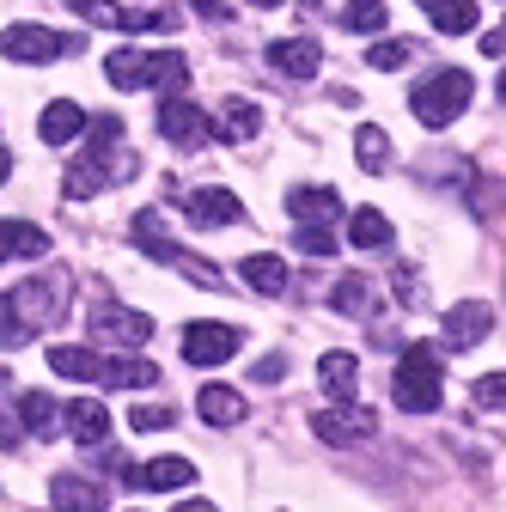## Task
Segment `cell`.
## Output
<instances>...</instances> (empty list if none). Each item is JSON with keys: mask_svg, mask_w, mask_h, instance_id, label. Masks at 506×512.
<instances>
[{"mask_svg": "<svg viewBox=\"0 0 506 512\" xmlns=\"http://www.w3.org/2000/svg\"><path fill=\"white\" fill-rule=\"evenodd\" d=\"M37 336V324L13 305V293H0V354H13V348H25Z\"/></svg>", "mask_w": 506, "mask_h": 512, "instance_id": "484cf974", "label": "cell"}, {"mask_svg": "<svg viewBox=\"0 0 506 512\" xmlns=\"http://www.w3.org/2000/svg\"><path fill=\"white\" fill-rule=\"evenodd\" d=\"M257 128H263V110H257V104H244V98H232V104H226V128H220L226 141H250Z\"/></svg>", "mask_w": 506, "mask_h": 512, "instance_id": "f546056e", "label": "cell"}, {"mask_svg": "<svg viewBox=\"0 0 506 512\" xmlns=\"http://www.w3.org/2000/svg\"><path fill=\"white\" fill-rule=\"evenodd\" d=\"M354 159H360V171H385V165H391L385 128H354Z\"/></svg>", "mask_w": 506, "mask_h": 512, "instance_id": "f1b7e54d", "label": "cell"}, {"mask_svg": "<svg viewBox=\"0 0 506 512\" xmlns=\"http://www.w3.org/2000/svg\"><path fill=\"white\" fill-rule=\"evenodd\" d=\"M183 214H189V226H238L244 220V202L232 196V189H189Z\"/></svg>", "mask_w": 506, "mask_h": 512, "instance_id": "9c48e42d", "label": "cell"}, {"mask_svg": "<svg viewBox=\"0 0 506 512\" xmlns=\"http://www.w3.org/2000/svg\"><path fill=\"white\" fill-rule=\"evenodd\" d=\"M61 421H68V433H74L80 445H104V439H110V409H104L98 397L68 403V409H61Z\"/></svg>", "mask_w": 506, "mask_h": 512, "instance_id": "2e32d148", "label": "cell"}, {"mask_svg": "<svg viewBox=\"0 0 506 512\" xmlns=\"http://www.w3.org/2000/svg\"><path fill=\"white\" fill-rule=\"evenodd\" d=\"M171 421H177V415H171V409H159V403H153V409H147V403H141V409H135V415H129V427H135V433H165V427H171Z\"/></svg>", "mask_w": 506, "mask_h": 512, "instance_id": "e575fe53", "label": "cell"}, {"mask_svg": "<svg viewBox=\"0 0 506 512\" xmlns=\"http://www.w3.org/2000/svg\"><path fill=\"white\" fill-rule=\"evenodd\" d=\"M342 25H348V31H385L391 13H385V0H348V7H342Z\"/></svg>", "mask_w": 506, "mask_h": 512, "instance_id": "4dcf8cb0", "label": "cell"}, {"mask_svg": "<svg viewBox=\"0 0 506 512\" xmlns=\"http://www.w3.org/2000/svg\"><path fill=\"white\" fill-rule=\"evenodd\" d=\"M177 512H214V500H183Z\"/></svg>", "mask_w": 506, "mask_h": 512, "instance_id": "b9f144b4", "label": "cell"}, {"mask_svg": "<svg viewBox=\"0 0 506 512\" xmlns=\"http://www.w3.org/2000/svg\"><path fill=\"white\" fill-rule=\"evenodd\" d=\"M159 135L171 141V147H202L208 135H214V122L189 104V98H177V92H165V104H159Z\"/></svg>", "mask_w": 506, "mask_h": 512, "instance_id": "8992f818", "label": "cell"}, {"mask_svg": "<svg viewBox=\"0 0 506 512\" xmlns=\"http://www.w3.org/2000/svg\"><path fill=\"white\" fill-rule=\"evenodd\" d=\"M196 13H202V19H226V7H220V0H196Z\"/></svg>", "mask_w": 506, "mask_h": 512, "instance_id": "60d3db41", "label": "cell"}, {"mask_svg": "<svg viewBox=\"0 0 506 512\" xmlns=\"http://www.w3.org/2000/svg\"><path fill=\"white\" fill-rule=\"evenodd\" d=\"M488 330H494V305H482V299H464V305H452L439 317V336H446V348H458V354L488 342Z\"/></svg>", "mask_w": 506, "mask_h": 512, "instance_id": "52a82bcc", "label": "cell"}, {"mask_svg": "<svg viewBox=\"0 0 506 512\" xmlns=\"http://www.w3.org/2000/svg\"><path fill=\"white\" fill-rule=\"evenodd\" d=\"M19 421H25L31 439H49V433H61V403L49 391H25L19 397Z\"/></svg>", "mask_w": 506, "mask_h": 512, "instance_id": "ffe728a7", "label": "cell"}, {"mask_svg": "<svg viewBox=\"0 0 506 512\" xmlns=\"http://www.w3.org/2000/svg\"><path fill=\"white\" fill-rule=\"evenodd\" d=\"M257 378H263V384H281V378H287V360H281V354H269V360L257 366Z\"/></svg>", "mask_w": 506, "mask_h": 512, "instance_id": "74e56055", "label": "cell"}, {"mask_svg": "<svg viewBox=\"0 0 506 512\" xmlns=\"http://www.w3.org/2000/svg\"><path fill=\"white\" fill-rule=\"evenodd\" d=\"M104 80H110L116 92H141V86H147V55H141V49H110V55H104Z\"/></svg>", "mask_w": 506, "mask_h": 512, "instance_id": "7402d4cb", "label": "cell"}, {"mask_svg": "<svg viewBox=\"0 0 506 512\" xmlns=\"http://www.w3.org/2000/svg\"><path fill=\"white\" fill-rule=\"evenodd\" d=\"M372 433H378L372 409H324L318 415V439H330V445H360Z\"/></svg>", "mask_w": 506, "mask_h": 512, "instance_id": "4fadbf2b", "label": "cell"}, {"mask_svg": "<svg viewBox=\"0 0 506 512\" xmlns=\"http://www.w3.org/2000/svg\"><path fill=\"white\" fill-rule=\"evenodd\" d=\"M244 287H257V293H287V263H281V256H244Z\"/></svg>", "mask_w": 506, "mask_h": 512, "instance_id": "cb8c5ba5", "label": "cell"}, {"mask_svg": "<svg viewBox=\"0 0 506 512\" xmlns=\"http://www.w3.org/2000/svg\"><path fill=\"white\" fill-rule=\"evenodd\" d=\"M196 415H202V421H214V427H232V421H244V397H238V391H226V384H202Z\"/></svg>", "mask_w": 506, "mask_h": 512, "instance_id": "603a6c76", "label": "cell"}, {"mask_svg": "<svg viewBox=\"0 0 506 512\" xmlns=\"http://www.w3.org/2000/svg\"><path fill=\"white\" fill-rule=\"evenodd\" d=\"M318 61H324L318 37H281V43H269V68L287 74V80H311V74H318Z\"/></svg>", "mask_w": 506, "mask_h": 512, "instance_id": "8fae6325", "label": "cell"}, {"mask_svg": "<svg viewBox=\"0 0 506 512\" xmlns=\"http://www.w3.org/2000/svg\"><path fill=\"white\" fill-rule=\"evenodd\" d=\"M80 37H55L49 25H7L0 31V55L7 61H55V55H74Z\"/></svg>", "mask_w": 506, "mask_h": 512, "instance_id": "5b68a950", "label": "cell"}, {"mask_svg": "<svg viewBox=\"0 0 506 512\" xmlns=\"http://www.w3.org/2000/svg\"><path fill=\"white\" fill-rule=\"evenodd\" d=\"M104 183H110V171H104L98 159H80V165H68V183H61V189H68L74 202H86L92 189H104Z\"/></svg>", "mask_w": 506, "mask_h": 512, "instance_id": "1f68e13d", "label": "cell"}, {"mask_svg": "<svg viewBox=\"0 0 506 512\" xmlns=\"http://www.w3.org/2000/svg\"><path fill=\"white\" fill-rule=\"evenodd\" d=\"M49 372L80 378V384H98V354L92 348H49Z\"/></svg>", "mask_w": 506, "mask_h": 512, "instance_id": "83f0119b", "label": "cell"}, {"mask_svg": "<svg viewBox=\"0 0 506 512\" xmlns=\"http://www.w3.org/2000/svg\"><path fill=\"white\" fill-rule=\"evenodd\" d=\"M348 238H354L360 250H385V244H391V220L378 214V208H354V220H348Z\"/></svg>", "mask_w": 506, "mask_h": 512, "instance_id": "4316f807", "label": "cell"}, {"mask_svg": "<svg viewBox=\"0 0 506 512\" xmlns=\"http://www.w3.org/2000/svg\"><path fill=\"white\" fill-rule=\"evenodd\" d=\"M415 7L446 31V37H464V31H476V0H415Z\"/></svg>", "mask_w": 506, "mask_h": 512, "instance_id": "44dd1931", "label": "cell"}, {"mask_svg": "<svg viewBox=\"0 0 506 512\" xmlns=\"http://www.w3.org/2000/svg\"><path fill=\"white\" fill-rule=\"evenodd\" d=\"M464 104H470V74H464V68H439V74H427V80L409 92V110H415L427 128L458 122Z\"/></svg>", "mask_w": 506, "mask_h": 512, "instance_id": "7a4b0ae2", "label": "cell"}, {"mask_svg": "<svg viewBox=\"0 0 506 512\" xmlns=\"http://www.w3.org/2000/svg\"><path fill=\"white\" fill-rule=\"evenodd\" d=\"M122 482L147 488V494H165V488H189V482H196V464H189V458H153V464H129Z\"/></svg>", "mask_w": 506, "mask_h": 512, "instance_id": "30bf717a", "label": "cell"}, {"mask_svg": "<svg viewBox=\"0 0 506 512\" xmlns=\"http://www.w3.org/2000/svg\"><path fill=\"white\" fill-rule=\"evenodd\" d=\"M159 378V366L153 360H141V354H98V384L104 391H141V384H153Z\"/></svg>", "mask_w": 506, "mask_h": 512, "instance_id": "7c38bea8", "label": "cell"}, {"mask_svg": "<svg viewBox=\"0 0 506 512\" xmlns=\"http://www.w3.org/2000/svg\"><path fill=\"white\" fill-rule=\"evenodd\" d=\"M366 61H372V68H403V61H409V43H372Z\"/></svg>", "mask_w": 506, "mask_h": 512, "instance_id": "8d00e7d4", "label": "cell"}, {"mask_svg": "<svg viewBox=\"0 0 506 512\" xmlns=\"http://www.w3.org/2000/svg\"><path fill=\"white\" fill-rule=\"evenodd\" d=\"M183 80H189V55H183V49H159V55H147V86L177 92Z\"/></svg>", "mask_w": 506, "mask_h": 512, "instance_id": "d4e9b609", "label": "cell"}, {"mask_svg": "<svg viewBox=\"0 0 506 512\" xmlns=\"http://www.w3.org/2000/svg\"><path fill=\"white\" fill-rule=\"evenodd\" d=\"M7 177H13V153H7V147H0V183H7Z\"/></svg>", "mask_w": 506, "mask_h": 512, "instance_id": "7bdbcfd3", "label": "cell"}, {"mask_svg": "<svg viewBox=\"0 0 506 512\" xmlns=\"http://www.w3.org/2000/svg\"><path fill=\"white\" fill-rule=\"evenodd\" d=\"M287 214L299 226H330V220H342V189H330V183H293L287 189Z\"/></svg>", "mask_w": 506, "mask_h": 512, "instance_id": "ba28073f", "label": "cell"}, {"mask_svg": "<svg viewBox=\"0 0 506 512\" xmlns=\"http://www.w3.org/2000/svg\"><path fill=\"white\" fill-rule=\"evenodd\" d=\"M19 439H25V433L13 427V415H0V445H7V452H13V445H19Z\"/></svg>", "mask_w": 506, "mask_h": 512, "instance_id": "f35d334b", "label": "cell"}, {"mask_svg": "<svg viewBox=\"0 0 506 512\" xmlns=\"http://www.w3.org/2000/svg\"><path fill=\"white\" fill-rule=\"evenodd\" d=\"M446 397V372H439V348L433 342H409L397 372H391V403L409 415H433Z\"/></svg>", "mask_w": 506, "mask_h": 512, "instance_id": "6da1fadb", "label": "cell"}, {"mask_svg": "<svg viewBox=\"0 0 506 512\" xmlns=\"http://www.w3.org/2000/svg\"><path fill=\"white\" fill-rule=\"evenodd\" d=\"M299 250L305 256H330L336 250V232L330 226H299Z\"/></svg>", "mask_w": 506, "mask_h": 512, "instance_id": "d590c367", "label": "cell"}, {"mask_svg": "<svg viewBox=\"0 0 506 512\" xmlns=\"http://www.w3.org/2000/svg\"><path fill=\"white\" fill-rule=\"evenodd\" d=\"M80 128H86V110H80L74 98H55V104L37 116V135H43L49 147H68V141L80 135Z\"/></svg>", "mask_w": 506, "mask_h": 512, "instance_id": "e0dca14e", "label": "cell"}, {"mask_svg": "<svg viewBox=\"0 0 506 512\" xmlns=\"http://www.w3.org/2000/svg\"><path fill=\"white\" fill-rule=\"evenodd\" d=\"M49 506H55V512H104V488H98L92 476H74V470H68V476L49 482Z\"/></svg>", "mask_w": 506, "mask_h": 512, "instance_id": "5bb4252c", "label": "cell"}, {"mask_svg": "<svg viewBox=\"0 0 506 512\" xmlns=\"http://www.w3.org/2000/svg\"><path fill=\"white\" fill-rule=\"evenodd\" d=\"M68 7L80 19H92V25H110V31H153V25H165V13H122V7H110V0H68Z\"/></svg>", "mask_w": 506, "mask_h": 512, "instance_id": "9a60e30c", "label": "cell"}, {"mask_svg": "<svg viewBox=\"0 0 506 512\" xmlns=\"http://www.w3.org/2000/svg\"><path fill=\"white\" fill-rule=\"evenodd\" d=\"M330 305H336V311H354V317H360V311H366V281H360V275H342V281L330 287Z\"/></svg>", "mask_w": 506, "mask_h": 512, "instance_id": "d6a6232c", "label": "cell"}, {"mask_svg": "<svg viewBox=\"0 0 506 512\" xmlns=\"http://www.w3.org/2000/svg\"><path fill=\"white\" fill-rule=\"evenodd\" d=\"M476 403L482 409H506V372H482L476 378Z\"/></svg>", "mask_w": 506, "mask_h": 512, "instance_id": "836d02e7", "label": "cell"}, {"mask_svg": "<svg viewBox=\"0 0 506 512\" xmlns=\"http://www.w3.org/2000/svg\"><path fill=\"white\" fill-rule=\"evenodd\" d=\"M238 348H244L238 324H220V317H202V324L183 330V360H189V366H220V360H232Z\"/></svg>", "mask_w": 506, "mask_h": 512, "instance_id": "277c9868", "label": "cell"}, {"mask_svg": "<svg viewBox=\"0 0 506 512\" xmlns=\"http://www.w3.org/2000/svg\"><path fill=\"white\" fill-rule=\"evenodd\" d=\"M250 7H281V0H250Z\"/></svg>", "mask_w": 506, "mask_h": 512, "instance_id": "ee69618b", "label": "cell"}, {"mask_svg": "<svg viewBox=\"0 0 506 512\" xmlns=\"http://www.w3.org/2000/svg\"><path fill=\"white\" fill-rule=\"evenodd\" d=\"M92 336H104V342H116V348H147V342H153V317L135 311V305L98 299V305H92Z\"/></svg>", "mask_w": 506, "mask_h": 512, "instance_id": "3957f363", "label": "cell"}, {"mask_svg": "<svg viewBox=\"0 0 506 512\" xmlns=\"http://www.w3.org/2000/svg\"><path fill=\"white\" fill-rule=\"evenodd\" d=\"M318 384H324L336 403H348V397L360 391V360H354V354H342V348H330V354L318 360Z\"/></svg>", "mask_w": 506, "mask_h": 512, "instance_id": "ac0fdd59", "label": "cell"}, {"mask_svg": "<svg viewBox=\"0 0 506 512\" xmlns=\"http://www.w3.org/2000/svg\"><path fill=\"white\" fill-rule=\"evenodd\" d=\"M49 250V232L31 226V220H0V263H13V256H43Z\"/></svg>", "mask_w": 506, "mask_h": 512, "instance_id": "d6986e66", "label": "cell"}, {"mask_svg": "<svg viewBox=\"0 0 506 512\" xmlns=\"http://www.w3.org/2000/svg\"><path fill=\"white\" fill-rule=\"evenodd\" d=\"M482 55H506V25H500V31H488V37H482Z\"/></svg>", "mask_w": 506, "mask_h": 512, "instance_id": "ab89813d", "label": "cell"}, {"mask_svg": "<svg viewBox=\"0 0 506 512\" xmlns=\"http://www.w3.org/2000/svg\"><path fill=\"white\" fill-rule=\"evenodd\" d=\"M500 98H506V74H500Z\"/></svg>", "mask_w": 506, "mask_h": 512, "instance_id": "f6af8a7d", "label": "cell"}]
</instances>
